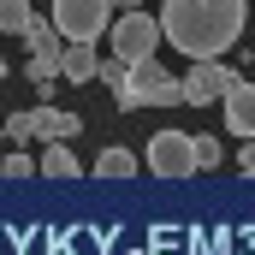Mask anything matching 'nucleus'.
<instances>
[{"label":"nucleus","mask_w":255,"mask_h":255,"mask_svg":"<svg viewBox=\"0 0 255 255\" xmlns=\"http://www.w3.org/2000/svg\"><path fill=\"white\" fill-rule=\"evenodd\" d=\"M125 71H130L125 60H101V65H95V77H101V83H107V89H113V95H119V89H125Z\"/></svg>","instance_id":"dca6fc26"},{"label":"nucleus","mask_w":255,"mask_h":255,"mask_svg":"<svg viewBox=\"0 0 255 255\" xmlns=\"http://www.w3.org/2000/svg\"><path fill=\"white\" fill-rule=\"evenodd\" d=\"M60 42H101L113 24V0H54L48 6Z\"/></svg>","instance_id":"7ed1b4c3"},{"label":"nucleus","mask_w":255,"mask_h":255,"mask_svg":"<svg viewBox=\"0 0 255 255\" xmlns=\"http://www.w3.org/2000/svg\"><path fill=\"white\" fill-rule=\"evenodd\" d=\"M136 166H142V160H136L130 148H119V142H113V148H101V160H95V172H101V178H130Z\"/></svg>","instance_id":"f8f14e48"},{"label":"nucleus","mask_w":255,"mask_h":255,"mask_svg":"<svg viewBox=\"0 0 255 255\" xmlns=\"http://www.w3.org/2000/svg\"><path fill=\"white\" fill-rule=\"evenodd\" d=\"M95 65H101L95 42H60V77L65 83H95Z\"/></svg>","instance_id":"1a4fd4ad"},{"label":"nucleus","mask_w":255,"mask_h":255,"mask_svg":"<svg viewBox=\"0 0 255 255\" xmlns=\"http://www.w3.org/2000/svg\"><path fill=\"white\" fill-rule=\"evenodd\" d=\"M0 172H6V178H30V172H36V160L18 148V154H6V160H0Z\"/></svg>","instance_id":"a211bd4d"},{"label":"nucleus","mask_w":255,"mask_h":255,"mask_svg":"<svg viewBox=\"0 0 255 255\" xmlns=\"http://www.w3.org/2000/svg\"><path fill=\"white\" fill-rule=\"evenodd\" d=\"M220 166V142L214 136H196V172H214Z\"/></svg>","instance_id":"f3484780"},{"label":"nucleus","mask_w":255,"mask_h":255,"mask_svg":"<svg viewBox=\"0 0 255 255\" xmlns=\"http://www.w3.org/2000/svg\"><path fill=\"white\" fill-rule=\"evenodd\" d=\"M18 36H24V48H30V54H36V48H54V42H60V30H54V18H36V12H30V24H24Z\"/></svg>","instance_id":"ddd939ff"},{"label":"nucleus","mask_w":255,"mask_h":255,"mask_svg":"<svg viewBox=\"0 0 255 255\" xmlns=\"http://www.w3.org/2000/svg\"><path fill=\"white\" fill-rule=\"evenodd\" d=\"M250 24V0H160V36L184 60H220L238 48Z\"/></svg>","instance_id":"f257e3e1"},{"label":"nucleus","mask_w":255,"mask_h":255,"mask_svg":"<svg viewBox=\"0 0 255 255\" xmlns=\"http://www.w3.org/2000/svg\"><path fill=\"white\" fill-rule=\"evenodd\" d=\"M238 166L255 178V136H244V148H238Z\"/></svg>","instance_id":"6ab92c4d"},{"label":"nucleus","mask_w":255,"mask_h":255,"mask_svg":"<svg viewBox=\"0 0 255 255\" xmlns=\"http://www.w3.org/2000/svg\"><path fill=\"white\" fill-rule=\"evenodd\" d=\"M30 125H36V142H71V136L83 130V119H77V113H60L54 101H42V107L30 113Z\"/></svg>","instance_id":"6e6552de"},{"label":"nucleus","mask_w":255,"mask_h":255,"mask_svg":"<svg viewBox=\"0 0 255 255\" xmlns=\"http://www.w3.org/2000/svg\"><path fill=\"white\" fill-rule=\"evenodd\" d=\"M178 83H184V107H208V101H220V95L238 83V71L220 65V60H190V71H184Z\"/></svg>","instance_id":"423d86ee"},{"label":"nucleus","mask_w":255,"mask_h":255,"mask_svg":"<svg viewBox=\"0 0 255 255\" xmlns=\"http://www.w3.org/2000/svg\"><path fill=\"white\" fill-rule=\"evenodd\" d=\"M160 42H166V36H160V18H148L142 6H136V12H119V24H113V60L136 65V60H148Z\"/></svg>","instance_id":"39448f33"},{"label":"nucleus","mask_w":255,"mask_h":255,"mask_svg":"<svg viewBox=\"0 0 255 255\" xmlns=\"http://www.w3.org/2000/svg\"><path fill=\"white\" fill-rule=\"evenodd\" d=\"M220 101H226V125H232V136H255V83H250V77H238Z\"/></svg>","instance_id":"0eeeda50"},{"label":"nucleus","mask_w":255,"mask_h":255,"mask_svg":"<svg viewBox=\"0 0 255 255\" xmlns=\"http://www.w3.org/2000/svg\"><path fill=\"white\" fill-rule=\"evenodd\" d=\"M113 6H119V12H136V6H142V0H113Z\"/></svg>","instance_id":"aec40b11"},{"label":"nucleus","mask_w":255,"mask_h":255,"mask_svg":"<svg viewBox=\"0 0 255 255\" xmlns=\"http://www.w3.org/2000/svg\"><path fill=\"white\" fill-rule=\"evenodd\" d=\"M36 172H42V178H77V154H71V142H48L42 160H36Z\"/></svg>","instance_id":"9d476101"},{"label":"nucleus","mask_w":255,"mask_h":255,"mask_svg":"<svg viewBox=\"0 0 255 255\" xmlns=\"http://www.w3.org/2000/svg\"><path fill=\"white\" fill-rule=\"evenodd\" d=\"M0 77H6V54H0Z\"/></svg>","instance_id":"412c9836"},{"label":"nucleus","mask_w":255,"mask_h":255,"mask_svg":"<svg viewBox=\"0 0 255 255\" xmlns=\"http://www.w3.org/2000/svg\"><path fill=\"white\" fill-rule=\"evenodd\" d=\"M178 101H184V83H178V77H166L154 54H148V60H136V65L125 71L119 113H136V107H178Z\"/></svg>","instance_id":"f03ea898"},{"label":"nucleus","mask_w":255,"mask_h":255,"mask_svg":"<svg viewBox=\"0 0 255 255\" xmlns=\"http://www.w3.org/2000/svg\"><path fill=\"white\" fill-rule=\"evenodd\" d=\"M142 166L154 178H190L196 172V136L190 130H154L142 148Z\"/></svg>","instance_id":"20e7f679"},{"label":"nucleus","mask_w":255,"mask_h":255,"mask_svg":"<svg viewBox=\"0 0 255 255\" xmlns=\"http://www.w3.org/2000/svg\"><path fill=\"white\" fill-rule=\"evenodd\" d=\"M30 24V0H0V36H18Z\"/></svg>","instance_id":"4468645a"},{"label":"nucleus","mask_w":255,"mask_h":255,"mask_svg":"<svg viewBox=\"0 0 255 255\" xmlns=\"http://www.w3.org/2000/svg\"><path fill=\"white\" fill-rule=\"evenodd\" d=\"M0 136H6V142H36V125H30V113H12V119H0Z\"/></svg>","instance_id":"2eb2a0df"},{"label":"nucleus","mask_w":255,"mask_h":255,"mask_svg":"<svg viewBox=\"0 0 255 255\" xmlns=\"http://www.w3.org/2000/svg\"><path fill=\"white\" fill-rule=\"evenodd\" d=\"M24 71H30V83H36V89H54V77H60V42H54V48H36Z\"/></svg>","instance_id":"9b49d317"}]
</instances>
